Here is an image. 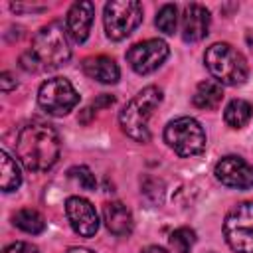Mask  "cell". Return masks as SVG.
<instances>
[{
  "label": "cell",
  "mask_w": 253,
  "mask_h": 253,
  "mask_svg": "<svg viewBox=\"0 0 253 253\" xmlns=\"http://www.w3.org/2000/svg\"><path fill=\"white\" fill-rule=\"evenodd\" d=\"M251 115H253V107L245 99H233V101H229L227 107H225V111H223V119H225V123L231 128L245 126L249 123Z\"/></svg>",
  "instance_id": "18"
},
{
  "label": "cell",
  "mask_w": 253,
  "mask_h": 253,
  "mask_svg": "<svg viewBox=\"0 0 253 253\" xmlns=\"http://www.w3.org/2000/svg\"><path fill=\"white\" fill-rule=\"evenodd\" d=\"M210 253H213V251H210Z\"/></svg>",
  "instance_id": "29"
},
{
  "label": "cell",
  "mask_w": 253,
  "mask_h": 253,
  "mask_svg": "<svg viewBox=\"0 0 253 253\" xmlns=\"http://www.w3.org/2000/svg\"><path fill=\"white\" fill-rule=\"evenodd\" d=\"M168 53H170V49H168V43L164 40L150 38V40L134 43L126 51V61L132 67V71L146 75V73H152L154 69H158L166 61Z\"/></svg>",
  "instance_id": "9"
},
{
  "label": "cell",
  "mask_w": 253,
  "mask_h": 253,
  "mask_svg": "<svg viewBox=\"0 0 253 253\" xmlns=\"http://www.w3.org/2000/svg\"><path fill=\"white\" fill-rule=\"evenodd\" d=\"M227 245L237 253H253V202H241L229 210L223 221Z\"/></svg>",
  "instance_id": "7"
},
{
  "label": "cell",
  "mask_w": 253,
  "mask_h": 253,
  "mask_svg": "<svg viewBox=\"0 0 253 253\" xmlns=\"http://www.w3.org/2000/svg\"><path fill=\"white\" fill-rule=\"evenodd\" d=\"M113 103H115V97H113V95L103 93V95L93 103V107H95V109H101V107H109V105H113Z\"/></svg>",
  "instance_id": "25"
},
{
  "label": "cell",
  "mask_w": 253,
  "mask_h": 253,
  "mask_svg": "<svg viewBox=\"0 0 253 253\" xmlns=\"http://www.w3.org/2000/svg\"><path fill=\"white\" fill-rule=\"evenodd\" d=\"M103 221L115 235H128L132 231V213L123 202H107L103 206Z\"/></svg>",
  "instance_id": "14"
},
{
  "label": "cell",
  "mask_w": 253,
  "mask_h": 253,
  "mask_svg": "<svg viewBox=\"0 0 253 253\" xmlns=\"http://www.w3.org/2000/svg\"><path fill=\"white\" fill-rule=\"evenodd\" d=\"M71 57L69 32L61 22H49L32 40V47L22 55V67L28 71H45L65 65Z\"/></svg>",
  "instance_id": "2"
},
{
  "label": "cell",
  "mask_w": 253,
  "mask_h": 253,
  "mask_svg": "<svg viewBox=\"0 0 253 253\" xmlns=\"http://www.w3.org/2000/svg\"><path fill=\"white\" fill-rule=\"evenodd\" d=\"M2 253H40L38 247H34L32 243H26V241H16L12 245H8Z\"/></svg>",
  "instance_id": "23"
},
{
  "label": "cell",
  "mask_w": 253,
  "mask_h": 253,
  "mask_svg": "<svg viewBox=\"0 0 253 253\" xmlns=\"http://www.w3.org/2000/svg\"><path fill=\"white\" fill-rule=\"evenodd\" d=\"M210 12L202 4H188L182 14V38L184 42H200L208 36Z\"/></svg>",
  "instance_id": "13"
},
{
  "label": "cell",
  "mask_w": 253,
  "mask_h": 253,
  "mask_svg": "<svg viewBox=\"0 0 253 253\" xmlns=\"http://www.w3.org/2000/svg\"><path fill=\"white\" fill-rule=\"evenodd\" d=\"M67 253H93L91 249H85V247H71Z\"/></svg>",
  "instance_id": "27"
},
{
  "label": "cell",
  "mask_w": 253,
  "mask_h": 253,
  "mask_svg": "<svg viewBox=\"0 0 253 253\" xmlns=\"http://www.w3.org/2000/svg\"><path fill=\"white\" fill-rule=\"evenodd\" d=\"M38 103L47 115L63 117L79 103V93L65 77H53L42 83L38 91Z\"/></svg>",
  "instance_id": "8"
},
{
  "label": "cell",
  "mask_w": 253,
  "mask_h": 253,
  "mask_svg": "<svg viewBox=\"0 0 253 253\" xmlns=\"http://www.w3.org/2000/svg\"><path fill=\"white\" fill-rule=\"evenodd\" d=\"M166 144L182 158L200 154L206 148V132L194 117H178L164 128Z\"/></svg>",
  "instance_id": "5"
},
{
  "label": "cell",
  "mask_w": 253,
  "mask_h": 253,
  "mask_svg": "<svg viewBox=\"0 0 253 253\" xmlns=\"http://www.w3.org/2000/svg\"><path fill=\"white\" fill-rule=\"evenodd\" d=\"M12 221L18 229L26 231V233H42L45 229V219L40 211L32 210V208H24V210H18L14 215H12Z\"/></svg>",
  "instance_id": "19"
},
{
  "label": "cell",
  "mask_w": 253,
  "mask_h": 253,
  "mask_svg": "<svg viewBox=\"0 0 253 253\" xmlns=\"http://www.w3.org/2000/svg\"><path fill=\"white\" fill-rule=\"evenodd\" d=\"M168 243L174 253H190L192 247L196 245V231L190 227H178L170 233Z\"/></svg>",
  "instance_id": "20"
},
{
  "label": "cell",
  "mask_w": 253,
  "mask_h": 253,
  "mask_svg": "<svg viewBox=\"0 0 253 253\" xmlns=\"http://www.w3.org/2000/svg\"><path fill=\"white\" fill-rule=\"evenodd\" d=\"M213 174L221 184L229 188H237V190L253 188V164H249L241 156H235V154L223 156L215 164Z\"/></svg>",
  "instance_id": "10"
},
{
  "label": "cell",
  "mask_w": 253,
  "mask_h": 253,
  "mask_svg": "<svg viewBox=\"0 0 253 253\" xmlns=\"http://www.w3.org/2000/svg\"><path fill=\"white\" fill-rule=\"evenodd\" d=\"M208 71L219 85H243L249 77V65L241 51L229 43H213L204 53Z\"/></svg>",
  "instance_id": "4"
},
{
  "label": "cell",
  "mask_w": 253,
  "mask_h": 253,
  "mask_svg": "<svg viewBox=\"0 0 253 253\" xmlns=\"http://www.w3.org/2000/svg\"><path fill=\"white\" fill-rule=\"evenodd\" d=\"M0 83H2V91H4V93H6V91H10L12 87H16V79H12V75H10L8 71H4V73H2Z\"/></svg>",
  "instance_id": "24"
},
{
  "label": "cell",
  "mask_w": 253,
  "mask_h": 253,
  "mask_svg": "<svg viewBox=\"0 0 253 253\" xmlns=\"http://www.w3.org/2000/svg\"><path fill=\"white\" fill-rule=\"evenodd\" d=\"M65 213L73 231L81 237H93L99 229V215L93 204L81 196H71L65 202Z\"/></svg>",
  "instance_id": "11"
},
{
  "label": "cell",
  "mask_w": 253,
  "mask_h": 253,
  "mask_svg": "<svg viewBox=\"0 0 253 253\" xmlns=\"http://www.w3.org/2000/svg\"><path fill=\"white\" fill-rule=\"evenodd\" d=\"M176 26H178V8L174 4H164L156 14V28L162 34L172 36L176 32Z\"/></svg>",
  "instance_id": "21"
},
{
  "label": "cell",
  "mask_w": 253,
  "mask_h": 253,
  "mask_svg": "<svg viewBox=\"0 0 253 253\" xmlns=\"http://www.w3.org/2000/svg\"><path fill=\"white\" fill-rule=\"evenodd\" d=\"M83 71H85V75H89L91 79H95V81H99V83H105V85L117 83L119 77H121L119 65L115 63V59H111V57H107V55L87 57V59L83 61Z\"/></svg>",
  "instance_id": "15"
},
{
  "label": "cell",
  "mask_w": 253,
  "mask_h": 253,
  "mask_svg": "<svg viewBox=\"0 0 253 253\" xmlns=\"http://www.w3.org/2000/svg\"><path fill=\"white\" fill-rule=\"evenodd\" d=\"M223 99V89L221 85L215 81V79H206L202 83H198L196 91H194V97H192V103L198 107V109H215Z\"/></svg>",
  "instance_id": "16"
},
{
  "label": "cell",
  "mask_w": 253,
  "mask_h": 253,
  "mask_svg": "<svg viewBox=\"0 0 253 253\" xmlns=\"http://www.w3.org/2000/svg\"><path fill=\"white\" fill-rule=\"evenodd\" d=\"M142 22V6L138 0H111L105 4L103 24L111 40L119 42L130 36Z\"/></svg>",
  "instance_id": "6"
},
{
  "label": "cell",
  "mask_w": 253,
  "mask_h": 253,
  "mask_svg": "<svg viewBox=\"0 0 253 253\" xmlns=\"http://www.w3.org/2000/svg\"><path fill=\"white\" fill-rule=\"evenodd\" d=\"M140 253H168V251L162 249V247H158V245H148V247H144Z\"/></svg>",
  "instance_id": "26"
},
{
  "label": "cell",
  "mask_w": 253,
  "mask_h": 253,
  "mask_svg": "<svg viewBox=\"0 0 253 253\" xmlns=\"http://www.w3.org/2000/svg\"><path fill=\"white\" fill-rule=\"evenodd\" d=\"M22 184V172L16 164V160L2 150L0 152V188L2 192H14Z\"/></svg>",
  "instance_id": "17"
},
{
  "label": "cell",
  "mask_w": 253,
  "mask_h": 253,
  "mask_svg": "<svg viewBox=\"0 0 253 253\" xmlns=\"http://www.w3.org/2000/svg\"><path fill=\"white\" fill-rule=\"evenodd\" d=\"M160 103H162V91L156 85H148L142 91H138L123 107V111L119 115L123 132L136 142H148L150 140L148 121Z\"/></svg>",
  "instance_id": "3"
},
{
  "label": "cell",
  "mask_w": 253,
  "mask_h": 253,
  "mask_svg": "<svg viewBox=\"0 0 253 253\" xmlns=\"http://www.w3.org/2000/svg\"><path fill=\"white\" fill-rule=\"evenodd\" d=\"M93 16H95V4L89 2V0L75 2L69 8V12H67V32H69L73 42L83 43L89 38Z\"/></svg>",
  "instance_id": "12"
},
{
  "label": "cell",
  "mask_w": 253,
  "mask_h": 253,
  "mask_svg": "<svg viewBox=\"0 0 253 253\" xmlns=\"http://www.w3.org/2000/svg\"><path fill=\"white\" fill-rule=\"evenodd\" d=\"M245 42H247L249 49L253 51V32H247V34H245Z\"/></svg>",
  "instance_id": "28"
},
{
  "label": "cell",
  "mask_w": 253,
  "mask_h": 253,
  "mask_svg": "<svg viewBox=\"0 0 253 253\" xmlns=\"http://www.w3.org/2000/svg\"><path fill=\"white\" fill-rule=\"evenodd\" d=\"M59 134L47 123L32 121L24 125L16 138V156L32 172L49 170L59 158Z\"/></svg>",
  "instance_id": "1"
},
{
  "label": "cell",
  "mask_w": 253,
  "mask_h": 253,
  "mask_svg": "<svg viewBox=\"0 0 253 253\" xmlns=\"http://www.w3.org/2000/svg\"><path fill=\"white\" fill-rule=\"evenodd\" d=\"M67 174H69V178H73L75 184H79L83 190H95V188H97L95 174H93L87 166H73Z\"/></svg>",
  "instance_id": "22"
}]
</instances>
